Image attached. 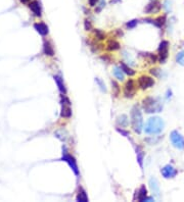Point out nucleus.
Listing matches in <instances>:
<instances>
[{
  "label": "nucleus",
  "instance_id": "f257e3e1",
  "mask_svg": "<svg viewBox=\"0 0 184 202\" xmlns=\"http://www.w3.org/2000/svg\"><path fill=\"white\" fill-rule=\"evenodd\" d=\"M165 129V121L160 116H151L147 120L143 130L147 135L161 134Z\"/></svg>",
  "mask_w": 184,
  "mask_h": 202
},
{
  "label": "nucleus",
  "instance_id": "f03ea898",
  "mask_svg": "<svg viewBox=\"0 0 184 202\" xmlns=\"http://www.w3.org/2000/svg\"><path fill=\"white\" fill-rule=\"evenodd\" d=\"M131 125L133 131L136 134H141L143 130V116L140 108L137 105H134L131 109Z\"/></svg>",
  "mask_w": 184,
  "mask_h": 202
},
{
  "label": "nucleus",
  "instance_id": "7ed1b4c3",
  "mask_svg": "<svg viewBox=\"0 0 184 202\" xmlns=\"http://www.w3.org/2000/svg\"><path fill=\"white\" fill-rule=\"evenodd\" d=\"M143 109L146 113H157L163 110V103L159 98L147 97L142 102Z\"/></svg>",
  "mask_w": 184,
  "mask_h": 202
},
{
  "label": "nucleus",
  "instance_id": "20e7f679",
  "mask_svg": "<svg viewBox=\"0 0 184 202\" xmlns=\"http://www.w3.org/2000/svg\"><path fill=\"white\" fill-rule=\"evenodd\" d=\"M62 161H66L67 163L69 165V166L72 170L74 172V173L79 177L80 176V170H79V168H78V165H77V160L76 158L74 157L73 155H71L68 149H67L66 146H62Z\"/></svg>",
  "mask_w": 184,
  "mask_h": 202
},
{
  "label": "nucleus",
  "instance_id": "39448f33",
  "mask_svg": "<svg viewBox=\"0 0 184 202\" xmlns=\"http://www.w3.org/2000/svg\"><path fill=\"white\" fill-rule=\"evenodd\" d=\"M61 103H62V111H61V116L63 118H70L72 116V108H71V105H72V102L69 97L65 95H62L61 98Z\"/></svg>",
  "mask_w": 184,
  "mask_h": 202
},
{
  "label": "nucleus",
  "instance_id": "423d86ee",
  "mask_svg": "<svg viewBox=\"0 0 184 202\" xmlns=\"http://www.w3.org/2000/svg\"><path fill=\"white\" fill-rule=\"evenodd\" d=\"M170 140H171L172 144L175 148L179 149V150H183L184 149V138L178 131L174 130L171 132V134H170Z\"/></svg>",
  "mask_w": 184,
  "mask_h": 202
},
{
  "label": "nucleus",
  "instance_id": "0eeeda50",
  "mask_svg": "<svg viewBox=\"0 0 184 202\" xmlns=\"http://www.w3.org/2000/svg\"><path fill=\"white\" fill-rule=\"evenodd\" d=\"M159 61L160 64H165L166 60L168 58V53H169V42L167 40H163L160 43L159 46Z\"/></svg>",
  "mask_w": 184,
  "mask_h": 202
},
{
  "label": "nucleus",
  "instance_id": "6e6552de",
  "mask_svg": "<svg viewBox=\"0 0 184 202\" xmlns=\"http://www.w3.org/2000/svg\"><path fill=\"white\" fill-rule=\"evenodd\" d=\"M163 7L162 3L159 0H150L147 3V5L144 7V12L147 15H151V13H158L161 11Z\"/></svg>",
  "mask_w": 184,
  "mask_h": 202
},
{
  "label": "nucleus",
  "instance_id": "1a4fd4ad",
  "mask_svg": "<svg viewBox=\"0 0 184 202\" xmlns=\"http://www.w3.org/2000/svg\"><path fill=\"white\" fill-rule=\"evenodd\" d=\"M138 87L141 89V90H146L148 88H151L154 87V80L151 78L150 76H141L138 78Z\"/></svg>",
  "mask_w": 184,
  "mask_h": 202
},
{
  "label": "nucleus",
  "instance_id": "9d476101",
  "mask_svg": "<svg viewBox=\"0 0 184 202\" xmlns=\"http://www.w3.org/2000/svg\"><path fill=\"white\" fill-rule=\"evenodd\" d=\"M135 93H136L135 82H134L132 79H130L126 82L125 86H124V96H125L126 98L130 99V98H133Z\"/></svg>",
  "mask_w": 184,
  "mask_h": 202
},
{
  "label": "nucleus",
  "instance_id": "9b49d317",
  "mask_svg": "<svg viewBox=\"0 0 184 202\" xmlns=\"http://www.w3.org/2000/svg\"><path fill=\"white\" fill-rule=\"evenodd\" d=\"M161 173L165 179H173V178H175L177 176L178 172H177V169L173 165H167L161 169Z\"/></svg>",
  "mask_w": 184,
  "mask_h": 202
},
{
  "label": "nucleus",
  "instance_id": "f8f14e48",
  "mask_svg": "<svg viewBox=\"0 0 184 202\" xmlns=\"http://www.w3.org/2000/svg\"><path fill=\"white\" fill-rule=\"evenodd\" d=\"M144 22L150 23V24H151V25H154L157 28H159V29H162L166 24V16L165 15L159 16V17H157V19H144Z\"/></svg>",
  "mask_w": 184,
  "mask_h": 202
},
{
  "label": "nucleus",
  "instance_id": "ddd939ff",
  "mask_svg": "<svg viewBox=\"0 0 184 202\" xmlns=\"http://www.w3.org/2000/svg\"><path fill=\"white\" fill-rule=\"evenodd\" d=\"M31 9V11L34 13L35 16L37 17H40L42 15V9H41V6H40V3H39L37 0H33L29 5H28Z\"/></svg>",
  "mask_w": 184,
  "mask_h": 202
},
{
  "label": "nucleus",
  "instance_id": "4468645a",
  "mask_svg": "<svg viewBox=\"0 0 184 202\" xmlns=\"http://www.w3.org/2000/svg\"><path fill=\"white\" fill-rule=\"evenodd\" d=\"M148 184H150V189L151 191H153V193L155 197H160V185H159V182H158V180L155 179V178H150V182H148Z\"/></svg>",
  "mask_w": 184,
  "mask_h": 202
},
{
  "label": "nucleus",
  "instance_id": "2eb2a0df",
  "mask_svg": "<svg viewBox=\"0 0 184 202\" xmlns=\"http://www.w3.org/2000/svg\"><path fill=\"white\" fill-rule=\"evenodd\" d=\"M34 29L41 35V36H47L49 33L48 27L44 23H36L34 24Z\"/></svg>",
  "mask_w": 184,
  "mask_h": 202
},
{
  "label": "nucleus",
  "instance_id": "dca6fc26",
  "mask_svg": "<svg viewBox=\"0 0 184 202\" xmlns=\"http://www.w3.org/2000/svg\"><path fill=\"white\" fill-rule=\"evenodd\" d=\"M144 157H145V153H144L142 147L140 146H137L136 147V158H137V162L141 169H143V162H144Z\"/></svg>",
  "mask_w": 184,
  "mask_h": 202
},
{
  "label": "nucleus",
  "instance_id": "f3484780",
  "mask_svg": "<svg viewBox=\"0 0 184 202\" xmlns=\"http://www.w3.org/2000/svg\"><path fill=\"white\" fill-rule=\"evenodd\" d=\"M53 79H54V82H55V84L56 86H58V88L59 90V92H61L62 94H67V88H66V85H65V83H63V79L62 78V77H59V76H54L53 77Z\"/></svg>",
  "mask_w": 184,
  "mask_h": 202
},
{
  "label": "nucleus",
  "instance_id": "a211bd4d",
  "mask_svg": "<svg viewBox=\"0 0 184 202\" xmlns=\"http://www.w3.org/2000/svg\"><path fill=\"white\" fill-rule=\"evenodd\" d=\"M116 124H117V126L120 128H127L129 126V118L126 114H121V116H119L117 117Z\"/></svg>",
  "mask_w": 184,
  "mask_h": 202
},
{
  "label": "nucleus",
  "instance_id": "6ab92c4d",
  "mask_svg": "<svg viewBox=\"0 0 184 202\" xmlns=\"http://www.w3.org/2000/svg\"><path fill=\"white\" fill-rule=\"evenodd\" d=\"M121 48V44H120L118 41L115 40V39H109L107 43V49L108 51H117Z\"/></svg>",
  "mask_w": 184,
  "mask_h": 202
},
{
  "label": "nucleus",
  "instance_id": "aec40b11",
  "mask_svg": "<svg viewBox=\"0 0 184 202\" xmlns=\"http://www.w3.org/2000/svg\"><path fill=\"white\" fill-rule=\"evenodd\" d=\"M43 52L45 55L47 56H53L54 55V49L53 46L51 45V43L49 41H45L43 44Z\"/></svg>",
  "mask_w": 184,
  "mask_h": 202
},
{
  "label": "nucleus",
  "instance_id": "412c9836",
  "mask_svg": "<svg viewBox=\"0 0 184 202\" xmlns=\"http://www.w3.org/2000/svg\"><path fill=\"white\" fill-rule=\"evenodd\" d=\"M76 200L78 202H88V195L86 193L82 187L79 188V191H78V194H77V197H76Z\"/></svg>",
  "mask_w": 184,
  "mask_h": 202
},
{
  "label": "nucleus",
  "instance_id": "4be33fe9",
  "mask_svg": "<svg viewBox=\"0 0 184 202\" xmlns=\"http://www.w3.org/2000/svg\"><path fill=\"white\" fill-rule=\"evenodd\" d=\"M136 193H137V200L140 201V202H143L144 198L147 196V190H146L145 186L144 185L141 186L139 188V190L136 191Z\"/></svg>",
  "mask_w": 184,
  "mask_h": 202
},
{
  "label": "nucleus",
  "instance_id": "5701e85b",
  "mask_svg": "<svg viewBox=\"0 0 184 202\" xmlns=\"http://www.w3.org/2000/svg\"><path fill=\"white\" fill-rule=\"evenodd\" d=\"M113 74H114L115 78L118 80V81H124L125 79V72L122 71V68L120 67H115L114 68V71H113Z\"/></svg>",
  "mask_w": 184,
  "mask_h": 202
},
{
  "label": "nucleus",
  "instance_id": "b1692460",
  "mask_svg": "<svg viewBox=\"0 0 184 202\" xmlns=\"http://www.w3.org/2000/svg\"><path fill=\"white\" fill-rule=\"evenodd\" d=\"M120 68H121L122 71L125 72L126 75H128L129 77H132V76L135 75V71H134L133 68H131L130 67H128L124 61H121V64H120Z\"/></svg>",
  "mask_w": 184,
  "mask_h": 202
},
{
  "label": "nucleus",
  "instance_id": "393cba45",
  "mask_svg": "<svg viewBox=\"0 0 184 202\" xmlns=\"http://www.w3.org/2000/svg\"><path fill=\"white\" fill-rule=\"evenodd\" d=\"M141 54H142L143 56L147 59L150 64H155L157 60H159L157 55L154 54V53H150V52H143V53H141Z\"/></svg>",
  "mask_w": 184,
  "mask_h": 202
},
{
  "label": "nucleus",
  "instance_id": "a878e982",
  "mask_svg": "<svg viewBox=\"0 0 184 202\" xmlns=\"http://www.w3.org/2000/svg\"><path fill=\"white\" fill-rule=\"evenodd\" d=\"M111 83H112L113 94H114L115 97H118V96L120 95V92H121V89H120V85H119L116 81H114V80H113Z\"/></svg>",
  "mask_w": 184,
  "mask_h": 202
},
{
  "label": "nucleus",
  "instance_id": "bb28decb",
  "mask_svg": "<svg viewBox=\"0 0 184 202\" xmlns=\"http://www.w3.org/2000/svg\"><path fill=\"white\" fill-rule=\"evenodd\" d=\"M94 37L96 38V40L98 41H102L105 39V34L104 32H102L99 29H95L94 30Z\"/></svg>",
  "mask_w": 184,
  "mask_h": 202
},
{
  "label": "nucleus",
  "instance_id": "cd10ccee",
  "mask_svg": "<svg viewBox=\"0 0 184 202\" xmlns=\"http://www.w3.org/2000/svg\"><path fill=\"white\" fill-rule=\"evenodd\" d=\"M176 61H177V64H179L180 65H183V67H184V50L180 51V52L177 53Z\"/></svg>",
  "mask_w": 184,
  "mask_h": 202
},
{
  "label": "nucleus",
  "instance_id": "c85d7f7f",
  "mask_svg": "<svg viewBox=\"0 0 184 202\" xmlns=\"http://www.w3.org/2000/svg\"><path fill=\"white\" fill-rule=\"evenodd\" d=\"M105 0H99V2L97 3V5H96V7H95V12L98 13V12H100L102 9L104 8V6H105Z\"/></svg>",
  "mask_w": 184,
  "mask_h": 202
},
{
  "label": "nucleus",
  "instance_id": "c756f323",
  "mask_svg": "<svg viewBox=\"0 0 184 202\" xmlns=\"http://www.w3.org/2000/svg\"><path fill=\"white\" fill-rule=\"evenodd\" d=\"M137 25H138V20H129V22L126 24V28L129 30L134 29Z\"/></svg>",
  "mask_w": 184,
  "mask_h": 202
},
{
  "label": "nucleus",
  "instance_id": "7c9ffc66",
  "mask_svg": "<svg viewBox=\"0 0 184 202\" xmlns=\"http://www.w3.org/2000/svg\"><path fill=\"white\" fill-rule=\"evenodd\" d=\"M95 82H96V84L99 86V88L102 92H107V88H105V85H104V83L101 81V80L99 78H96L95 79Z\"/></svg>",
  "mask_w": 184,
  "mask_h": 202
},
{
  "label": "nucleus",
  "instance_id": "2f4dec72",
  "mask_svg": "<svg viewBox=\"0 0 184 202\" xmlns=\"http://www.w3.org/2000/svg\"><path fill=\"white\" fill-rule=\"evenodd\" d=\"M150 74L153 75L154 77H155V78H160L161 77V69H159V68H151L150 69Z\"/></svg>",
  "mask_w": 184,
  "mask_h": 202
},
{
  "label": "nucleus",
  "instance_id": "473e14b6",
  "mask_svg": "<svg viewBox=\"0 0 184 202\" xmlns=\"http://www.w3.org/2000/svg\"><path fill=\"white\" fill-rule=\"evenodd\" d=\"M84 29H85V31H91L92 30V24L89 20H84Z\"/></svg>",
  "mask_w": 184,
  "mask_h": 202
},
{
  "label": "nucleus",
  "instance_id": "72a5a7b5",
  "mask_svg": "<svg viewBox=\"0 0 184 202\" xmlns=\"http://www.w3.org/2000/svg\"><path fill=\"white\" fill-rule=\"evenodd\" d=\"M117 131H118L120 134H122V135L124 136V137H126V138H130V134H129L127 131L123 130L122 128H121V129H120V128H117Z\"/></svg>",
  "mask_w": 184,
  "mask_h": 202
},
{
  "label": "nucleus",
  "instance_id": "f704fd0d",
  "mask_svg": "<svg viewBox=\"0 0 184 202\" xmlns=\"http://www.w3.org/2000/svg\"><path fill=\"white\" fill-rule=\"evenodd\" d=\"M163 7L166 9V11H167V12H169L170 10H171V6H170V4H169V0H166V1L164 2V4H163Z\"/></svg>",
  "mask_w": 184,
  "mask_h": 202
},
{
  "label": "nucleus",
  "instance_id": "c9c22d12",
  "mask_svg": "<svg viewBox=\"0 0 184 202\" xmlns=\"http://www.w3.org/2000/svg\"><path fill=\"white\" fill-rule=\"evenodd\" d=\"M98 2H99V0H88V4H89V6H91V7L96 6Z\"/></svg>",
  "mask_w": 184,
  "mask_h": 202
},
{
  "label": "nucleus",
  "instance_id": "e433bc0d",
  "mask_svg": "<svg viewBox=\"0 0 184 202\" xmlns=\"http://www.w3.org/2000/svg\"><path fill=\"white\" fill-rule=\"evenodd\" d=\"M100 58H101V59H102V60H104V61L108 62V64H109V62H111V57H109L108 54L101 55V56H100Z\"/></svg>",
  "mask_w": 184,
  "mask_h": 202
},
{
  "label": "nucleus",
  "instance_id": "4c0bfd02",
  "mask_svg": "<svg viewBox=\"0 0 184 202\" xmlns=\"http://www.w3.org/2000/svg\"><path fill=\"white\" fill-rule=\"evenodd\" d=\"M116 35H117V37H122L123 35H124V33H123L122 30L117 29V30H116Z\"/></svg>",
  "mask_w": 184,
  "mask_h": 202
},
{
  "label": "nucleus",
  "instance_id": "58836bf2",
  "mask_svg": "<svg viewBox=\"0 0 184 202\" xmlns=\"http://www.w3.org/2000/svg\"><path fill=\"white\" fill-rule=\"evenodd\" d=\"M20 1L22 2L23 4H27V5H29L30 3H31L32 1H33V0H20Z\"/></svg>",
  "mask_w": 184,
  "mask_h": 202
},
{
  "label": "nucleus",
  "instance_id": "ea45409f",
  "mask_svg": "<svg viewBox=\"0 0 184 202\" xmlns=\"http://www.w3.org/2000/svg\"><path fill=\"white\" fill-rule=\"evenodd\" d=\"M118 1H121V0H112L111 3H112V4H115V3H117Z\"/></svg>",
  "mask_w": 184,
  "mask_h": 202
}]
</instances>
